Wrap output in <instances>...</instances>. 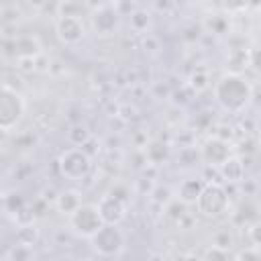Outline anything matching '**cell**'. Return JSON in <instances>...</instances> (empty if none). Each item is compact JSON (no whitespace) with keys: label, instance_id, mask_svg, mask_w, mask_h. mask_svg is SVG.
I'll return each instance as SVG.
<instances>
[{"label":"cell","instance_id":"cell-12","mask_svg":"<svg viewBox=\"0 0 261 261\" xmlns=\"http://www.w3.org/2000/svg\"><path fill=\"white\" fill-rule=\"evenodd\" d=\"M202 188H204V181H202V179H194V177L184 179V181L179 184V190H177L179 200H181L184 204H194L196 198L200 196Z\"/></svg>","mask_w":261,"mask_h":261},{"label":"cell","instance_id":"cell-20","mask_svg":"<svg viewBox=\"0 0 261 261\" xmlns=\"http://www.w3.org/2000/svg\"><path fill=\"white\" fill-rule=\"evenodd\" d=\"M206 257H228V251H226V249H224V251H218V247L214 245V247L206 253Z\"/></svg>","mask_w":261,"mask_h":261},{"label":"cell","instance_id":"cell-18","mask_svg":"<svg viewBox=\"0 0 261 261\" xmlns=\"http://www.w3.org/2000/svg\"><path fill=\"white\" fill-rule=\"evenodd\" d=\"M190 86H192L196 92L204 90V88L208 86V75H206L204 71H198V73H194V75L190 77Z\"/></svg>","mask_w":261,"mask_h":261},{"label":"cell","instance_id":"cell-5","mask_svg":"<svg viewBox=\"0 0 261 261\" xmlns=\"http://www.w3.org/2000/svg\"><path fill=\"white\" fill-rule=\"evenodd\" d=\"M59 171L67 179H84L92 169V157L84 147L65 149L57 159Z\"/></svg>","mask_w":261,"mask_h":261},{"label":"cell","instance_id":"cell-1","mask_svg":"<svg viewBox=\"0 0 261 261\" xmlns=\"http://www.w3.org/2000/svg\"><path fill=\"white\" fill-rule=\"evenodd\" d=\"M251 86L239 73H226L214 84V100L228 112H241L251 100Z\"/></svg>","mask_w":261,"mask_h":261},{"label":"cell","instance_id":"cell-14","mask_svg":"<svg viewBox=\"0 0 261 261\" xmlns=\"http://www.w3.org/2000/svg\"><path fill=\"white\" fill-rule=\"evenodd\" d=\"M67 141H69L73 147H84V145L90 141V130H88V126L82 124V122L69 126V130H67Z\"/></svg>","mask_w":261,"mask_h":261},{"label":"cell","instance_id":"cell-17","mask_svg":"<svg viewBox=\"0 0 261 261\" xmlns=\"http://www.w3.org/2000/svg\"><path fill=\"white\" fill-rule=\"evenodd\" d=\"M6 257H8V259H31V257H33V247L18 243V245H14V247L6 253Z\"/></svg>","mask_w":261,"mask_h":261},{"label":"cell","instance_id":"cell-11","mask_svg":"<svg viewBox=\"0 0 261 261\" xmlns=\"http://www.w3.org/2000/svg\"><path fill=\"white\" fill-rule=\"evenodd\" d=\"M218 171H220V175H222L224 179H228V181H241L243 175H245V163H243L239 157H232V155H230L224 163L218 165Z\"/></svg>","mask_w":261,"mask_h":261},{"label":"cell","instance_id":"cell-4","mask_svg":"<svg viewBox=\"0 0 261 261\" xmlns=\"http://www.w3.org/2000/svg\"><path fill=\"white\" fill-rule=\"evenodd\" d=\"M24 116L22 96L10 88L0 86V130H12Z\"/></svg>","mask_w":261,"mask_h":261},{"label":"cell","instance_id":"cell-16","mask_svg":"<svg viewBox=\"0 0 261 261\" xmlns=\"http://www.w3.org/2000/svg\"><path fill=\"white\" fill-rule=\"evenodd\" d=\"M24 206H27V204H24V200H22L20 194H8V196H4V208H6V212L16 214V212L22 210Z\"/></svg>","mask_w":261,"mask_h":261},{"label":"cell","instance_id":"cell-10","mask_svg":"<svg viewBox=\"0 0 261 261\" xmlns=\"http://www.w3.org/2000/svg\"><path fill=\"white\" fill-rule=\"evenodd\" d=\"M230 157V145L228 141L220 139V137H212L204 143L202 147V159L210 165V167H218L220 163H224Z\"/></svg>","mask_w":261,"mask_h":261},{"label":"cell","instance_id":"cell-8","mask_svg":"<svg viewBox=\"0 0 261 261\" xmlns=\"http://www.w3.org/2000/svg\"><path fill=\"white\" fill-rule=\"evenodd\" d=\"M104 224H120L126 216V202L116 194H106L96 204Z\"/></svg>","mask_w":261,"mask_h":261},{"label":"cell","instance_id":"cell-7","mask_svg":"<svg viewBox=\"0 0 261 261\" xmlns=\"http://www.w3.org/2000/svg\"><path fill=\"white\" fill-rule=\"evenodd\" d=\"M118 24H120V12L110 4H104L92 12V29L100 37L114 35L118 31Z\"/></svg>","mask_w":261,"mask_h":261},{"label":"cell","instance_id":"cell-3","mask_svg":"<svg viewBox=\"0 0 261 261\" xmlns=\"http://www.w3.org/2000/svg\"><path fill=\"white\" fill-rule=\"evenodd\" d=\"M198 206V210L204 214V216H210V218H216V216H222L226 210H228V192L224 186H220L218 181L214 184H204L200 196L196 198L194 202Z\"/></svg>","mask_w":261,"mask_h":261},{"label":"cell","instance_id":"cell-19","mask_svg":"<svg viewBox=\"0 0 261 261\" xmlns=\"http://www.w3.org/2000/svg\"><path fill=\"white\" fill-rule=\"evenodd\" d=\"M214 245H216L218 249H228V247L232 245V237H230L228 232H218V234L214 237Z\"/></svg>","mask_w":261,"mask_h":261},{"label":"cell","instance_id":"cell-15","mask_svg":"<svg viewBox=\"0 0 261 261\" xmlns=\"http://www.w3.org/2000/svg\"><path fill=\"white\" fill-rule=\"evenodd\" d=\"M149 24H151V14L147 10L137 8L130 12V29L135 33H145L149 29Z\"/></svg>","mask_w":261,"mask_h":261},{"label":"cell","instance_id":"cell-6","mask_svg":"<svg viewBox=\"0 0 261 261\" xmlns=\"http://www.w3.org/2000/svg\"><path fill=\"white\" fill-rule=\"evenodd\" d=\"M102 224L104 222L100 218V212H98V206L96 204H84L82 202L69 214V226H71V230L77 237H84V239H90Z\"/></svg>","mask_w":261,"mask_h":261},{"label":"cell","instance_id":"cell-9","mask_svg":"<svg viewBox=\"0 0 261 261\" xmlns=\"http://www.w3.org/2000/svg\"><path fill=\"white\" fill-rule=\"evenodd\" d=\"M57 37L61 43L65 45H75L84 39L86 35V29H84V22L77 18V16H71V14H63L59 20H57Z\"/></svg>","mask_w":261,"mask_h":261},{"label":"cell","instance_id":"cell-13","mask_svg":"<svg viewBox=\"0 0 261 261\" xmlns=\"http://www.w3.org/2000/svg\"><path fill=\"white\" fill-rule=\"evenodd\" d=\"M80 204H82V198H80V192H75V190H65V192H61V194L55 198L57 210H59L61 214H67V216H69Z\"/></svg>","mask_w":261,"mask_h":261},{"label":"cell","instance_id":"cell-2","mask_svg":"<svg viewBox=\"0 0 261 261\" xmlns=\"http://www.w3.org/2000/svg\"><path fill=\"white\" fill-rule=\"evenodd\" d=\"M90 247L100 257H120L126 249V237L118 224H102L90 237Z\"/></svg>","mask_w":261,"mask_h":261}]
</instances>
